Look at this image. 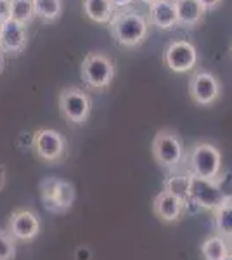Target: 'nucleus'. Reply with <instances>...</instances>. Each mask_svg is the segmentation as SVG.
Masks as SVG:
<instances>
[{
    "mask_svg": "<svg viewBox=\"0 0 232 260\" xmlns=\"http://www.w3.org/2000/svg\"><path fill=\"white\" fill-rule=\"evenodd\" d=\"M108 26L113 39L120 47L136 49L146 42L151 24L147 16L134 9V7H126V9L115 11Z\"/></svg>",
    "mask_w": 232,
    "mask_h": 260,
    "instance_id": "f257e3e1",
    "label": "nucleus"
},
{
    "mask_svg": "<svg viewBox=\"0 0 232 260\" xmlns=\"http://www.w3.org/2000/svg\"><path fill=\"white\" fill-rule=\"evenodd\" d=\"M80 77L87 89L108 90L115 78V61L103 52H88L80 64Z\"/></svg>",
    "mask_w": 232,
    "mask_h": 260,
    "instance_id": "f03ea898",
    "label": "nucleus"
},
{
    "mask_svg": "<svg viewBox=\"0 0 232 260\" xmlns=\"http://www.w3.org/2000/svg\"><path fill=\"white\" fill-rule=\"evenodd\" d=\"M153 156L156 163L168 172H177L185 160V148L180 136L172 128H161L156 132L153 144Z\"/></svg>",
    "mask_w": 232,
    "mask_h": 260,
    "instance_id": "7ed1b4c3",
    "label": "nucleus"
},
{
    "mask_svg": "<svg viewBox=\"0 0 232 260\" xmlns=\"http://www.w3.org/2000/svg\"><path fill=\"white\" fill-rule=\"evenodd\" d=\"M187 169L194 177L215 180L222 174V151L208 141H200L189 149Z\"/></svg>",
    "mask_w": 232,
    "mask_h": 260,
    "instance_id": "20e7f679",
    "label": "nucleus"
},
{
    "mask_svg": "<svg viewBox=\"0 0 232 260\" xmlns=\"http://www.w3.org/2000/svg\"><path fill=\"white\" fill-rule=\"evenodd\" d=\"M40 198L44 203V208L50 213H66L73 207L77 191L70 180L49 177L42 179L40 182Z\"/></svg>",
    "mask_w": 232,
    "mask_h": 260,
    "instance_id": "39448f33",
    "label": "nucleus"
},
{
    "mask_svg": "<svg viewBox=\"0 0 232 260\" xmlns=\"http://www.w3.org/2000/svg\"><path fill=\"white\" fill-rule=\"evenodd\" d=\"M57 104L62 118L73 127L85 125L92 113V99L88 92L82 87H64L59 92Z\"/></svg>",
    "mask_w": 232,
    "mask_h": 260,
    "instance_id": "423d86ee",
    "label": "nucleus"
},
{
    "mask_svg": "<svg viewBox=\"0 0 232 260\" xmlns=\"http://www.w3.org/2000/svg\"><path fill=\"white\" fill-rule=\"evenodd\" d=\"M31 148L37 158L47 165H59L68 156V141L56 128H39L33 134Z\"/></svg>",
    "mask_w": 232,
    "mask_h": 260,
    "instance_id": "0eeeda50",
    "label": "nucleus"
},
{
    "mask_svg": "<svg viewBox=\"0 0 232 260\" xmlns=\"http://www.w3.org/2000/svg\"><path fill=\"white\" fill-rule=\"evenodd\" d=\"M163 64L174 73H191L197 66V49L189 40H172L163 50Z\"/></svg>",
    "mask_w": 232,
    "mask_h": 260,
    "instance_id": "6e6552de",
    "label": "nucleus"
},
{
    "mask_svg": "<svg viewBox=\"0 0 232 260\" xmlns=\"http://www.w3.org/2000/svg\"><path fill=\"white\" fill-rule=\"evenodd\" d=\"M189 95L197 106H212L222 98V83L212 71L194 70L189 78Z\"/></svg>",
    "mask_w": 232,
    "mask_h": 260,
    "instance_id": "1a4fd4ad",
    "label": "nucleus"
},
{
    "mask_svg": "<svg viewBox=\"0 0 232 260\" xmlns=\"http://www.w3.org/2000/svg\"><path fill=\"white\" fill-rule=\"evenodd\" d=\"M189 203H192L197 210H212L225 203L222 191L218 189L217 180H208L191 175L189 179Z\"/></svg>",
    "mask_w": 232,
    "mask_h": 260,
    "instance_id": "9d476101",
    "label": "nucleus"
},
{
    "mask_svg": "<svg viewBox=\"0 0 232 260\" xmlns=\"http://www.w3.org/2000/svg\"><path fill=\"white\" fill-rule=\"evenodd\" d=\"M28 45V30L24 24L7 19L0 24V50L4 56L18 57Z\"/></svg>",
    "mask_w": 232,
    "mask_h": 260,
    "instance_id": "9b49d317",
    "label": "nucleus"
},
{
    "mask_svg": "<svg viewBox=\"0 0 232 260\" xmlns=\"http://www.w3.org/2000/svg\"><path fill=\"white\" fill-rule=\"evenodd\" d=\"M7 233L14 238L16 241H33L40 234V219L35 212L31 210H16L11 215L9 224H7Z\"/></svg>",
    "mask_w": 232,
    "mask_h": 260,
    "instance_id": "f8f14e48",
    "label": "nucleus"
},
{
    "mask_svg": "<svg viewBox=\"0 0 232 260\" xmlns=\"http://www.w3.org/2000/svg\"><path fill=\"white\" fill-rule=\"evenodd\" d=\"M153 212L161 222L175 224V222L182 219V215L185 213V203L177 196L170 194V192L161 191L153 200Z\"/></svg>",
    "mask_w": 232,
    "mask_h": 260,
    "instance_id": "ddd939ff",
    "label": "nucleus"
},
{
    "mask_svg": "<svg viewBox=\"0 0 232 260\" xmlns=\"http://www.w3.org/2000/svg\"><path fill=\"white\" fill-rule=\"evenodd\" d=\"M147 19H149V24H153L158 30H164V31L177 30L179 28V19H177L174 0H161V2L149 6Z\"/></svg>",
    "mask_w": 232,
    "mask_h": 260,
    "instance_id": "4468645a",
    "label": "nucleus"
},
{
    "mask_svg": "<svg viewBox=\"0 0 232 260\" xmlns=\"http://www.w3.org/2000/svg\"><path fill=\"white\" fill-rule=\"evenodd\" d=\"M174 6L177 11V19H179V28L192 30L203 23L206 11L197 0H174Z\"/></svg>",
    "mask_w": 232,
    "mask_h": 260,
    "instance_id": "2eb2a0df",
    "label": "nucleus"
},
{
    "mask_svg": "<svg viewBox=\"0 0 232 260\" xmlns=\"http://www.w3.org/2000/svg\"><path fill=\"white\" fill-rule=\"evenodd\" d=\"M82 9L85 18L95 24H109L116 11L111 0H82Z\"/></svg>",
    "mask_w": 232,
    "mask_h": 260,
    "instance_id": "dca6fc26",
    "label": "nucleus"
},
{
    "mask_svg": "<svg viewBox=\"0 0 232 260\" xmlns=\"http://www.w3.org/2000/svg\"><path fill=\"white\" fill-rule=\"evenodd\" d=\"M189 179H191V174H179V170L177 172H172L170 177L164 179V189L167 192H170V194L177 196V198H180L184 201V203H187L189 201Z\"/></svg>",
    "mask_w": 232,
    "mask_h": 260,
    "instance_id": "f3484780",
    "label": "nucleus"
},
{
    "mask_svg": "<svg viewBox=\"0 0 232 260\" xmlns=\"http://www.w3.org/2000/svg\"><path fill=\"white\" fill-rule=\"evenodd\" d=\"M201 253L205 260H222L225 255H229V241L225 238L213 234V236L206 238L201 245Z\"/></svg>",
    "mask_w": 232,
    "mask_h": 260,
    "instance_id": "a211bd4d",
    "label": "nucleus"
},
{
    "mask_svg": "<svg viewBox=\"0 0 232 260\" xmlns=\"http://www.w3.org/2000/svg\"><path fill=\"white\" fill-rule=\"evenodd\" d=\"M35 6V16L44 23H54L62 16L64 4L62 0H33Z\"/></svg>",
    "mask_w": 232,
    "mask_h": 260,
    "instance_id": "6ab92c4d",
    "label": "nucleus"
},
{
    "mask_svg": "<svg viewBox=\"0 0 232 260\" xmlns=\"http://www.w3.org/2000/svg\"><path fill=\"white\" fill-rule=\"evenodd\" d=\"M213 222H215V231L218 236L230 240L232 238V201H227L222 207H218L213 212Z\"/></svg>",
    "mask_w": 232,
    "mask_h": 260,
    "instance_id": "aec40b11",
    "label": "nucleus"
},
{
    "mask_svg": "<svg viewBox=\"0 0 232 260\" xmlns=\"http://www.w3.org/2000/svg\"><path fill=\"white\" fill-rule=\"evenodd\" d=\"M35 18L33 0H11V19L28 26Z\"/></svg>",
    "mask_w": 232,
    "mask_h": 260,
    "instance_id": "412c9836",
    "label": "nucleus"
},
{
    "mask_svg": "<svg viewBox=\"0 0 232 260\" xmlns=\"http://www.w3.org/2000/svg\"><path fill=\"white\" fill-rule=\"evenodd\" d=\"M16 240L7 231L0 229V260H14Z\"/></svg>",
    "mask_w": 232,
    "mask_h": 260,
    "instance_id": "4be33fe9",
    "label": "nucleus"
},
{
    "mask_svg": "<svg viewBox=\"0 0 232 260\" xmlns=\"http://www.w3.org/2000/svg\"><path fill=\"white\" fill-rule=\"evenodd\" d=\"M217 184H218V189L222 191V196L223 200L227 201H232V172H222L217 179Z\"/></svg>",
    "mask_w": 232,
    "mask_h": 260,
    "instance_id": "5701e85b",
    "label": "nucleus"
},
{
    "mask_svg": "<svg viewBox=\"0 0 232 260\" xmlns=\"http://www.w3.org/2000/svg\"><path fill=\"white\" fill-rule=\"evenodd\" d=\"M11 19V0H0V24Z\"/></svg>",
    "mask_w": 232,
    "mask_h": 260,
    "instance_id": "b1692460",
    "label": "nucleus"
},
{
    "mask_svg": "<svg viewBox=\"0 0 232 260\" xmlns=\"http://www.w3.org/2000/svg\"><path fill=\"white\" fill-rule=\"evenodd\" d=\"M92 258V251L88 246H78L77 250H75V260H90Z\"/></svg>",
    "mask_w": 232,
    "mask_h": 260,
    "instance_id": "393cba45",
    "label": "nucleus"
},
{
    "mask_svg": "<svg viewBox=\"0 0 232 260\" xmlns=\"http://www.w3.org/2000/svg\"><path fill=\"white\" fill-rule=\"evenodd\" d=\"M197 2H200L201 6H203V9L206 12H212V11L218 9V7L222 6L223 0H197Z\"/></svg>",
    "mask_w": 232,
    "mask_h": 260,
    "instance_id": "a878e982",
    "label": "nucleus"
},
{
    "mask_svg": "<svg viewBox=\"0 0 232 260\" xmlns=\"http://www.w3.org/2000/svg\"><path fill=\"white\" fill-rule=\"evenodd\" d=\"M134 2H136V0H111L115 9H126V7H132Z\"/></svg>",
    "mask_w": 232,
    "mask_h": 260,
    "instance_id": "bb28decb",
    "label": "nucleus"
},
{
    "mask_svg": "<svg viewBox=\"0 0 232 260\" xmlns=\"http://www.w3.org/2000/svg\"><path fill=\"white\" fill-rule=\"evenodd\" d=\"M6 182H7V167L0 165V191L6 187Z\"/></svg>",
    "mask_w": 232,
    "mask_h": 260,
    "instance_id": "cd10ccee",
    "label": "nucleus"
},
{
    "mask_svg": "<svg viewBox=\"0 0 232 260\" xmlns=\"http://www.w3.org/2000/svg\"><path fill=\"white\" fill-rule=\"evenodd\" d=\"M139 2L146 4V6L149 7V6H153V4H158V2H161V0H139Z\"/></svg>",
    "mask_w": 232,
    "mask_h": 260,
    "instance_id": "c85d7f7f",
    "label": "nucleus"
},
{
    "mask_svg": "<svg viewBox=\"0 0 232 260\" xmlns=\"http://www.w3.org/2000/svg\"><path fill=\"white\" fill-rule=\"evenodd\" d=\"M4 71V52L0 50V73Z\"/></svg>",
    "mask_w": 232,
    "mask_h": 260,
    "instance_id": "c756f323",
    "label": "nucleus"
},
{
    "mask_svg": "<svg viewBox=\"0 0 232 260\" xmlns=\"http://www.w3.org/2000/svg\"><path fill=\"white\" fill-rule=\"evenodd\" d=\"M222 260H232V253H229V255H225V257H223Z\"/></svg>",
    "mask_w": 232,
    "mask_h": 260,
    "instance_id": "7c9ffc66",
    "label": "nucleus"
},
{
    "mask_svg": "<svg viewBox=\"0 0 232 260\" xmlns=\"http://www.w3.org/2000/svg\"><path fill=\"white\" fill-rule=\"evenodd\" d=\"M229 251H230V253H232V238H230V240H229Z\"/></svg>",
    "mask_w": 232,
    "mask_h": 260,
    "instance_id": "2f4dec72",
    "label": "nucleus"
}]
</instances>
